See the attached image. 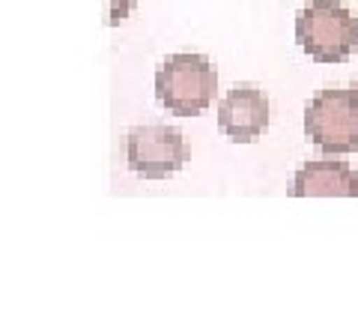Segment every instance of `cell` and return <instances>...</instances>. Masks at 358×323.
Masks as SVG:
<instances>
[{
	"label": "cell",
	"instance_id": "cell-1",
	"mask_svg": "<svg viewBox=\"0 0 358 323\" xmlns=\"http://www.w3.org/2000/svg\"><path fill=\"white\" fill-rule=\"evenodd\" d=\"M218 90V69L203 54L179 51L155 69V99L176 117H197L212 105Z\"/></svg>",
	"mask_w": 358,
	"mask_h": 323
},
{
	"label": "cell",
	"instance_id": "cell-2",
	"mask_svg": "<svg viewBox=\"0 0 358 323\" xmlns=\"http://www.w3.org/2000/svg\"><path fill=\"white\" fill-rule=\"evenodd\" d=\"M296 42L313 63H346L358 48V18L341 0H310L296 15Z\"/></svg>",
	"mask_w": 358,
	"mask_h": 323
},
{
	"label": "cell",
	"instance_id": "cell-3",
	"mask_svg": "<svg viewBox=\"0 0 358 323\" xmlns=\"http://www.w3.org/2000/svg\"><path fill=\"white\" fill-rule=\"evenodd\" d=\"M305 135L326 156L358 150V102L352 90H320L305 105Z\"/></svg>",
	"mask_w": 358,
	"mask_h": 323
},
{
	"label": "cell",
	"instance_id": "cell-4",
	"mask_svg": "<svg viewBox=\"0 0 358 323\" xmlns=\"http://www.w3.org/2000/svg\"><path fill=\"white\" fill-rule=\"evenodd\" d=\"M126 162L129 171L141 180H167L185 168L188 144L182 132L164 123L134 126L126 135Z\"/></svg>",
	"mask_w": 358,
	"mask_h": 323
},
{
	"label": "cell",
	"instance_id": "cell-5",
	"mask_svg": "<svg viewBox=\"0 0 358 323\" xmlns=\"http://www.w3.org/2000/svg\"><path fill=\"white\" fill-rule=\"evenodd\" d=\"M268 96L257 84H236L218 105V129L233 144H254L268 132Z\"/></svg>",
	"mask_w": 358,
	"mask_h": 323
},
{
	"label": "cell",
	"instance_id": "cell-6",
	"mask_svg": "<svg viewBox=\"0 0 358 323\" xmlns=\"http://www.w3.org/2000/svg\"><path fill=\"white\" fill-rule=\"evenodd\" d=\"M289 198H358V174L341 159H313L293 174Z\"/></svg>",
	"mask_w": 358,
	"mask_h": 323
},
{
	"label": "cell",
	"instance_id": "cell-7",
	"mask_svg": "<svg viewBox=\"0 0 358 323\" xmlns=\"http://www.w3.org/2000/svg\"><path fill=\"white\" fill-rule=\"evenodd\" d=\"M134 6H138V0H105V25L120 27L134 13Z\"/></svg>",
	"mask_w": 358,
	"mask_h": 323
},
{
	"label": "cell",
	"instance_id": "cell-8",
	"mask_svg": "<svg viewBox=\"0 0 358 323\" xmlns=\"http://www.w3.org/2000/svg\"><path fill=\"white\" fill-rule=\"evenodd\" d=\"M350 90H352V96H355V102H358V75H355V81H352V87H350Z\"/></svg>",
	"mask_w": 358,
	"mask_h": 323
}]
</instances>
